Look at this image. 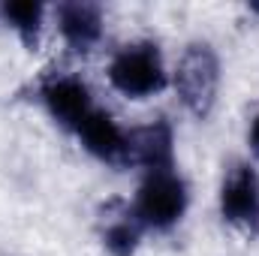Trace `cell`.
<instances>
[{"mask_svg":"<svg viewBox=\"0 0 259 256\" xmlns=\"http://www.w3.org/2000/svg\"><path fill=\"white\" fill-rule=\"evenodd\" d=\"M187 205H190L187 181L175 166L145 172L133 199L136 217L142 220L145 229H154V232H169L172 226H178L181 217L187 214Z\"/></svg>","mask_w":259,"mask_h":256,"instance_id":"obj_1","label":"cell"},{"mask_svg":"<svg viewBox=\"0 0 259 256\" xmlns=\"http://www.w3.org/2000/svg\"><path fill=\"white\" fill-rule=\"evenodd\" d=\"M109 84L127 100H148L169 84L160 46L151 39H136L121 46L109 61Z\"/></svg>","mask_w":259,"mask_h":256,"instance_id":"obj_2","label":"cell"},{"mask_svg":"<svg viewBox=\"0 0 259 256\" xmlns=\"http://www.w3.org/2000/svg\"><path fill=\"white\" fill-rule=\"evenodd\" d=\"M175 91L193 118H208L220 94V61L208 42H190L175 69Z\"/></svg>","mask_w":259,"mask_h":256,"instance_id":"obj_3","label":"cell"},{"mask_svg":"<svg viewBox=\"0 0 259 256\" xmlns=\"http://www.w3.org/2000/svg\"><path fill=\"white\" fill-rule=\"evenodd\" d=\"M217 208L226 226L244 238L259 235V172L247 160H232L223 172Z\"/></svg>","mask_w":259,"mask_h":256,"instance_id":"obj_4","label":"cell"},{"mask_svg":"<svg viewBox=\"0 0 259 256\" xmlns=\"http://www.w3.org/2000/svg\"><path fill=\"white\" fill-rule=\"evenodd\" d=\"M39 100H42L46 112L52 115V121H58L61 127L72 130V133L97 109L91 88L78 75H52V78H46L42 88H39Z\"/></svg>","mask_w":259,"mask_h":256,"instance_id":"obj_5","label":"cell"},{"mask_svg":"<svg viewBox=\"0 0 259 256\" xmlns=\"http://www.w3.org/2000/svg\"><path fill=\"white\" fill-rule=\"evenodd\" d=\"M81 148L88 154H94L100 163L109 166H130V133L118 121L112 112L106 109H94L88 115V121L75 130Z\"/></svg>","mask_w":259,"mask_h":256,"instance_id":"obj_6","label":"cell"},{"mask_svg":"<svg viewBox=\"0 0 259 256\" xmlns=\"http://www.w3.org/2000/svg\"><path fill=\"white\" fill-rule=\"evenodd\" d=\"M55 18H58L61 39L75 55H88L100 46V39H103V6L84 3V0H69V3H61L55 9Z\"/></svg>","mask_w":259,"mask_h":256,"instance_id":"obj_7","label":"cell"},{"mask_svg":"<svg viewBox=\"0 0 259 256\" xmlns=\"http://www.w3.org/2000/svg\"><path fill=\"white\" fill-rule=\"evenodd\" d=\"M142 220L124 199H109L100 208V241L109 256H136L142 244Z\"/></svg>","mask_w":259,"mask_h":256,"instance_id":"obj_8","label":"cell"},{"mask_svg":"<svg viewBox=\"0 0 259 256\" xmlns=\"http://www.w3.org/2000/svg\"><path fill=\"white\" fill-rule=\"evenodd\" d=\"M130 166H142L145 172L175 166V133L169 121L160 118L130 130Z\"/></svg>","mask_w":259,"mask_h":256,"instance_id":"obj_9","label":"cell"},{"mask_svg":"<svg viewBox=\"0 0 259 256\" xmlns=\"http://www.w3.org/2000/svg\"><path fill=\"white\" fill-rule=\"evenodd\" d=\"M0 15L6 18V24L15 30V36L21 39V46L27 52H36L39 46V33H42V15L46 6L33 3V0H9L0 6Z\"/></svg>","mask_w":259,"mask_h":256,"instance_id":"obj_10","label":"cell"},{"mask_svg":"<svg viewBox=\"0 0 259 256\" xmlns=\"http://www.w3.org/2000/svg\"><path fill=\"white\" fill-rule=\"evenodd\" d=\"M247 148L259 160V100L250 106V115H247Z\"/></svg>","mask_w":259,"mask_h":256,"instance_id":"obj_11","label":"cell"},{"mask_svg":"<svg viewBox=\"0 0 259 256\" xmlns=\"http://www.w3.org/2000/svg\"><path fill=\"white\" fill-rule=\"evenodd\" d=\"M250 12H259V3H253V6H250Z\"/></svg>","mask_w":259,"mask_h":256,"instance_id":"obj_12","label":"cell"}]
</instances>
